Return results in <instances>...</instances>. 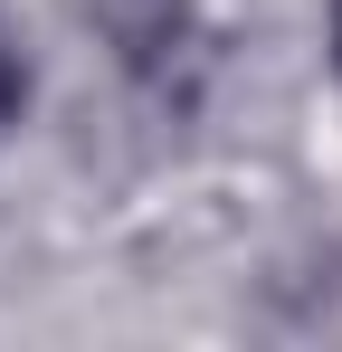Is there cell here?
<instances>
[{"label": "cell", "mask_w": 342, "mask_h": 352, "mask_svg": "<svg viewBox=\"0 0 342 352\" xmlns=\"http://www.w3.org/2000/svg\"><path fill=\"white\" fill-rule=\"evenodd\" d=\"M95 29L114 38V58L133 76H171L200 38V10L190 0H95Z\"/></svg>", "instance_id": "1"}, {"label": "cell", "mask_w": 342, "mask_h": 352, "mask_svg": "<svg viewBox=\"0 0 342 352\" xmlns=\"http://www.w3.org/2000/svg\"><path fill=\"white\" fill-rule=\"evenodd\" d=\"M19 96H29V76H19V48H10V38H0V124L19 115Z\"/></svg>", "instance_id": "2"}, {"label": "cell", "mask_w": 342, "mask_h": 352, "mask_svg": "<svg viewBox=\"0 0 342 352\" xmlns=\"http://www.w3.org/2000/svg\"><path fill=\"white\" fill-rule=\"evenodd\" d=\"M333 38H342V29H333Z\"/></svg>", "instance_id": "3"}]
</instances>
